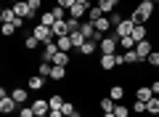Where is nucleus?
I'll use <instances>...</instances> for the list:
<instances>
[{
    "mask_svg": "<svg viewBox=\"0 0 159 117\" xmlns=\"http://www.w3.org/2000/svg\"><path fill=\"white\" fill-rule=\"evenodd\" d=\"M154 16H157V3H151V0H141V3L133 8V13H130V19L135 24H146V22H151Z\"/></svg>",
    "mask_w": 159,
    "mask_h": 117,
    "instance_id": "f257e3e1",
    "label": "nucleus"
},
{
    "mask_svg": "<svg viewBox=\"0 0 159 117\" xmlns=\"http://www.w3.org/2000/svg\"><path fill=\"white\" fill-rule=\"evenodd\" d=\"M32 35H34V37H37L43 45H48V43H53V40H56L53 29H51V27H45V24H34V27H32Z\"/></svg>",
    "mask_w": 159,
    "mask_h": 117,
    "instance_id": "f03ea898",
    "label": "nucleus"
},
{
    "mask_svg": "<svg viewBox=\"0 0 159 117\" xmlns=\"http://www.w3.org/2000/svg\"><path fill=\"white\" fill-rule=\"evenodd\" d=\"M133 29H135V22H133L130 16H125L122 22L117 24V27H114V37H117V40H119V37H130Z\"/></svg>",
    "mask_w": 159,
    "mask_h": 117,
    "instance_id": "7ed1b4c3",
    "label": "nucleus"
},
{
    "mask_svg": "<svg viewBox=\"0 0 159 117\" xmlns=\"http://www.w3.org/2000/svg\"><path fill=\"white\" fill-rule=\"evenodd\" d=\"M16 106H19V104H16V99H13L11 93H8L6 99H0V112H3L6 117H8V115H13V112H16Z\"/></svg>",
    "mask_w": 159,
    "mask_h": 117,
    "instance_id": "20e7f679",
    "label": "nucleus"
},
{
    "mask_svg": "<svg viewBox=\"0 0 159 117\" xmlns=\"http://www.w3.org/2000/svg\"><path fill=\"white\" fill-rule=\"evenodd\" d=\"M117 45H119L117 37H103L101 43H98V51H101V53H117Z\"/></svg>",
    "mask_w": 159,
    "mask_h": 117,
    "instance_id": "39448f33",
    "label": "nucleus"
},
{
    "mask_svg": "<svg viewBox=\"0 0 159 117\" xmlns=\"http://www.w3.org/2000/svg\"><path fill=\"white\" fill-rule=\"evenodd\" d=\"M135 53H138V56H141L143 61H146L148 56H151V53H154V45H151V43H148V40H141V43H135Z\"/></svg>",
    "mask_w": 159,
    "mask_h": 117,
    "instance_id": "423d86ee",
    "label": "nucleus"
},
{
    "mask_svg": "<svg viewBox=\"0 0 159 117\" xmlns=\"http://www.w3.org/2000/svg\"><path fill=\"white\" fill-rule=\"evenodd\" d=\"M32 109H34V115H48V112H51V101L48 99H34Z\"/></svg>",
    "mask_w": 159,
    "mask_h": 117,
    "instance_id": "0eeeda50",
    "label": "nucleus"
},
{
    "mask_svg": "<svg viewBox=\"0 0 159 117\" xmlns=\"http://www.w3.org/2000/svg\"><path fill=\"white\" fill-rule=\"evenodd\" d=\"M96 51H98V43H96V40H85V43H82V48H80L77 53L82 56V59H88V56H93Z\"/></svg>",
    "mask_w": 159,
    "mask_h": 117,
    "instance_id": "6e6552de",
    "label": "nucleus"
},
{
    "mask_svg": "<svg viewBox=\"0 0 159 117\" xmlns=\"http://www.w3.org/2000/svg\"><path fill=\"white\" fill-rule=\"evenodd\" d=\"M135 99H138V101H151V99H154L151 85H138V88H135Z\"/></svg>",
    "mask_w": 159,
    "mask_h": 117,
    "instance_id": "1a4fd4ad",
    "label": "nucleus"
},
{
    "mask_svg": "<svg viewBox=\"0 0 159 117\" xmlns=\"http://www.w3.org/2000/svg\"><path fill=\"white\" fill-rule=\"evenodd\" d=\"M56 53H58V45H56V40H53V43L43 45V56H40V59H43V61H53Z\"/></svg>",
    "mask_w": 159,
    "mask_h": 117,
    "instance_id": "9d476101",
    "label": "nucleus"
},
{
    "mask_svg": "<svg viewBox=\"0 0 159 117\" xmlns=\"http://www.w3.org/2000/svg\"><path fill=\"white\" fill-rule=\"evenodd\" d=\"M98 67H101L103 72L114 69V67H117V61H114V53H101V61H98Z\"/></svg>",
    "mask_w": 159,
    "mask_h": 117,
    "instance_id": "9b49d317",
    "label": "nucleus"
},
{
    "mask_svg": "<svg viewBox=\"0 0 159 117\" xmlns=\"http://www.w3.org/2000/svg\"><path fill=\"white\" fill-rule=\"evenodd\" d=\"M43 85H45V77H43V75H32V77L27 80L29 90H43Z\"/></svg>",
    "mask_w": 159,
    "mask_h": 117,
    "instance_id": "f8f14e48",
    "label": "nucleus"
},
{
    "mask_svg": "<svg viewBox=\"0 0 159 117\" xmlns=\"http://www.w3.org/2000/svg\"><path fill=\"white\" fill-rule=\"evenodd\" d=\"M135 43H141V40H148V29H146V24H135V29H133V35H130Z\"/></svg>",
    "mask_w": 159,
    "mask_h": 117,
    "instance_id": "ddd939ff",
    "label": "nucleus"
},
{
    "mask_svg": "<svg viewBox=\"0 0 159 117\" xmlns=\"http://www.w3.org/2000/svg\"><path fill=\"white\" fill-rule=\"evenodd\" d=\"M69 61H72V53H64V51H58V53L53 56V61H51V64H56V67H69Z\"/></svg>",
    "mask_w": 159,
    "mask_h": 117,
    "instance_id": "4468645a",
    "label": "nucleus"
},
{
    "mask_svg": "<svg viewBox=\"0 0 159 117\" xmlns=\"http://www.w3.org/2000/svg\"><path fill=\"white\" fill-rule=\"evenodd\" d=\"M85 16H88V8L85 6H80V3H77V6L69 8V19H80V22H82Z\"/></svg>",
    "mask_w": 159,
    "mask_h": 117,
    "instance_id": "2eb2a0df",
    "label": "nucleus"
},
{
    "mask_svg": "<svg viewBox=\"0 0 159 117\" xmlns=\"http://www.w3.org/2000/svg\"><path fill=\"white\" fill-rule=\"evenodd\" d=\"M48 80H53V83H61V80H66V67H56V64H53L51 77H48Z\"/></svg>",
    "mask_w": 159,
    "mask_h": 117,
    "instance_id": "dca6fc26",
    "label": "nucleus"
},
{
    "mask_svg": "<svg viewBox=\"0 0 159 117\" xmlns=\"http://www.w3.org/2000/svg\"><path fill=\"white\" fill-rule=\"evenodd\" d=\"M56 45H58V51H64V53H72L74 51V45H72V37H56Z\"/></svg>",
    "mask_w": 159,
    "mask_h": 117,
    "instance_id": "f3484780",
    "label": "nucleus"
},
{
    "mask_svg": "<svg viewBox=\"0 0 159 117\" xmlns=\"http://www.w3.org/2000/svg\"><path fill=\"white\" fill-rule=\"evenodd\" d=\"M27 90H29V88H13V90H11V96L16 99V104H27V101H29V93H27Z\"/></svg>",
    "mask_w": 159,
    "mask_h": 117,
    "instance_id": "a211bd4d",
    "label": "nucleus"
},
{
    "mask_svg": "<svg viewBox=\"0 0 159 117\" xmlns=\"http://www.w3.org/2000/svg\"><path fill=\"white\" fill-rule=\"evenodd\" d=\"M96 6H98V8L103 11V16H109L111 11H117V3H114V0H98Z\"/></svg>",
    "mask_w": 159,
    "mask_h": 117,
    "instance_id": "6ab92c4d",
    "label": "nucleus"
},
{
    "mask_svg": "<svg viewBox=\"0 0 159 117\" xmlns=\"http://www.w3.org/2000/svg\"><path fill=\"white\" fill-rule=\"evenodd\" d=\"M80 32L85 35V40H90L93 35H96V24H93V22H88V19H85V22H82V27H80Z\"/></svg>",
    "mask_w": 159,
    "mask_h": 117,
    "instance_id": "aec40b11",
    "label": "nucleus"
},
{
    "mask_svg": "<svg viewBox=\"0 0 159 117\" xmlns=\"http://www.w3.org/2000/svg\"><path fill=\"white\" fill-rule=\"evenodd\" d=\"M40 45H43V43H40V40H37V37H34V35H32V32H29V35H27V37H24V48H27V51H37V48H40Z\"/></svg>",
    "mask_w": 159,
    "mask_h": 117,
    "instance_id": "412c9836",
    "label": "nucleus"
},
{
    "mask_svg": "<svg viewBox=\"0 0 159 117\" xmlns=\"http://www.w3.org/2000/svg\"><path fill=\"white\" fill-rule=\"evenodd\" d=\"M69 37H72V45H74V51H80V48H82V43H85V35L80 32V29H77V32H69Z\"/></svg>",
    "mask_w": 159,
    "mask_h": 117,
    "instance_id": "4be33fe9",
    "label": "nucleus"
},
{
    "mask_svg": "<svg viewBox=\"0 0 159 117\" xmlns=\"http://www.w3.org/2000/svg\"><path fill=\"white\" fill-rule=\"evenodd\" d=\"M101 16H103V11H101V8H98V6H90V8H88V16H85V19H88V22H93V24H96L98 19H101Z\"/></svg>",
    "mask_w": 159,
    "mask_h": 117,
    "instance_id": "5701e85b",
    "label": "nucleus"
},
{
    "mask_svg": "<svg viewBox=\"0 0 159 117\" xmlns=\"http://www.w3.org/2000/svg\"><path fill=\"white\" fill-rule=\"evenodd\" d=\"M96 29H98L101 35H106L109 29H111V22H109V16H101V19H98V22H96Z\"/></svg>",
    "mask_w": 159,
    "mask_h": 117,
    "instance_id": "b1692460",
    "label": "nucleus"
},
{
    "mask_svg": "<svg viewBox=\"0 0 159 117\" xmlns=\"http://www.w3.org/2000/svg\"><path fill=\"white\" fill-rule=\"evenodd\" d=\"M98 106H101V112H114L117 101H114L111 96H106V99H101V101H98Z\"/></svg>",
    "mask_w": 159,
    "mask_h": 117,
    "instance_id": "393cba45",
    "label": "nucleus"
},
{
    "mask_svg": "<svg viewBox=\"0 0 159 117\" xmlns=\"http://www.w3.org/2000/svg\"><path fill=\"white\" fill-rule=\"evenodd\" d=\"M146 115H159V96H154L151 101H146Z\"/></svg>",
    "mask_w": 159,
    "mask_h": 117,
    "instance_id": "a878e982",
    "label": "nucleus"
},
{
    "mask_svg": "<svg viewBox=\"0 0 159 117\" xmlns=\"http://www.w3.org/2000/svg\"><path fill=\"white\" fill-rule=\"evenodd\" d=\"M109 96H111L114 101H122V96H125V85H111V88H109Z\"/></svg>",
    "mask_w": 159,
    "mask_h": 117,
    "instance_id": "bb28decb",
    "label": "nucleus"
},
{
    "mask_svg": "<svg viewBox=\"0 0 159 117\" xmlns=\"http://www.w3.org/2000/svg\"><path fill=\"white\" fill-rule=\"evenodd\" d=\"M56 22H58V19L53 16L51 11H43V13H40V24H45V27H53Z\"/></svg>",
    "mask_w": 159,
    "mask_h": 117,
    "instance_id": "cd10ccee",
    "label": "nucleus"
},
{
    "mask_svg": "<svg viewBox=\"0 0 159 117\" xmlns=\"http://www.w3.org/2000/svg\"><path fill=\"white\" fill-rule=\"evenodd\" d=\"M13 19H16V11H13V8H3V11H0V22L3 24L13 22Z\"/></svg>",
    "mask_w": 159,
    "mask_h": 117,
    "instance_id": "c85d7f7f",
    "label": "nucleus"
},
{
    "mask_svg": "<svg viewBox=\"0 0 159 117\" xmlns=\"http://www.w3.org/2000/svg\"><path fill=\"white\" fill-rule=\"evenodd\" d=\"M0 32H3V37H13L19 29H16V24H13V22H8V24H3V27H0Z\"/></svg>",
    "mask_w": 159,
    "mask_h": 117,
    "instance_id": "c756f323",
    "label": "nucleus"
},
{
    "mask_svg": "<svg viewBox=\"0 0 159 117\" xmlns=\"http://www.w3.org/2000/svg\"><path fill=\"white\" fill-rule=\"evenodd\" d=\"M141 61H143V59L135 53V48H133V51H125V64H141Z\"/></svg>",
    "mask_w": 159,
    "mask_h": 117,
    "instance_id": "7c9ffc66",
    "label": "nucleus"
},
{
    "mask_svg": "<svg viewBox=\"0 0 159 117\" xmlns=\"http://www.w3.org/2000/svg\"><path fill=\"white\" fill-rule=\"evenodd\" d=\"M51 69H53V64H51V61H40L37 75H43V77H51Z\"/></svg>",
    "mask_w": 159,
    "mask_h": 117,
    "instance_id": "2f4dec72",
    "label": "nucleus"
},
{
    "mask_svg": "<svg viewBox=\"0 0 159 117\" xmlns=\"http://www.w3.org/2000/svg\"><path fill=\"white\" fill-rule=\"evenodd\" d=\"M48 101H51V109H61L64 106V96H58V93H53Z\"/></svg>",
    "mask_w": 159,
    "mask_h": 117,
    "instance_id": "473e14b6",
    "label": "nucleus"
},
{
    "mask_svg": "<svg viewBox=\"0 0 159 117\" xmlns=\"http://www.w3.org/2000/svg\"><path fill=\"white\" fill-rule=\"evenodd\" d=\"M19 117H37L32 109V104H21V109H19Z\"/></svg>",
    "mask_w": 159,
    "mask_h": 117,
    "instance_id": "72a5a7b5",
    "label": "nucleus"
},
{
    "mask_svg": "<svg viewBox=\"0 0 159 117\" xmlns=\"http://www.w3.org/2000/svg\"><path fill=\"white\" fill-rule=\"evenodd\" d=\"M133 112H135L138 117L146 115V101H138V99H135V101H133Z\"/></svg>",
    "mask_w": 159,
    "mask_h": 117,
    "instance_id": "f704fd0d",
    "label": "nucleus"
},
{
    "mask_svg": "<svg viewBox=\"0 0 159 117\" xmlns=\"http://www.w3.org/2000/svg\"><path fill=\"white\" fill-rule=\"evenodd\" d=\"M122 19H125V13H122V11H111V13H109V22H111V27H117Z\"/></svg>",
    "mask_w": 159,
    "mask_h": 117,
    "instance_id": "c9c22d12",
    "label": "nucleus"
},
{
    "mask_svg": "<svg viewBox=\"0 0 159 117\" xmlns=\"http://www.w3.org/2000/svg\"><path fill=\"white\" fill-rule=\"evenodd\" d=\"M61 112H64V117H72V115H77V109H74V104H72V101H64Z\"/></svg>",
    "mask_w": 159,
    "mask_h": 117,
    "instance_id": "e433bc0d",
    "label": "nucleus"
},
{
    "mask_svg": "<svg viewBox=\"0 0 159 117\" xmlns=\"http://www.w3.org/2000/svg\"><path fill=\"white\" fill-rule=\"evenodd\" d=\"M114 115H117V117H130V109H127L125 104H117V106H114Z\"/></svg>",
    "mask_w": 159,
    "mask_h": 117,
    "instance_id": "4c0bfd02",
    "label": "nucleus"
},
{
    "mask_svg": "<svg viewBox=\"0 0 159 117\" xmlns=\"http://www.w3.org/2000/svg\"><path fill=\"white\" fill-rule=\"evenodd\" d=\"M119 45H122L125 51H133V48H135V40H133V37H119Z\"/></svg>",
    "mask_w": 159,
    "mask_h": 117,
    "instance_id": "58836bf2",
    "label": "nucleus"
},
{
    "mask_svg": "<svg viewBox=\"0 0 159 117\" xmlns=\"http://www.w3.org/2000/svg\"><path fill=\"white\" fill-rule=\"evenodd\" d=\"M51 13H53L56 19H66V13H69V11H66V8H61V6H53V8H51Z\"/></svg>",
    "mask_w": 159,
    "mask_h": 117,
    "instance_id": "ea45409f",
    "label": "nucleus"
},
{
    "mask_svg": "<svg viewBox=\"0 0 159 117\" xmlns=\"http://www.w3.org/2000/svg\"><path fill=\"white\" fill-rule=\"evenodd\" d=\"M29 8H32V13H43V0H27Z\"/></svg>",
    "mask_w": 159,
    "mask_h": 117,
    "instance_id": "a19ab883",
    "label": "nucleus"
},
{
    "mask_svg": "<svg viewBox=\"0 0 159 117\" xmlns=\"http://www.w3.org/2000/svg\"><path fill=\"white\" fill-rule=\"evenodd\" d=\"M56 6H61V8H72V6H77V0H56Z\"/></svg>",
    "mask_w": 159,
    "mask_h": 117,
    "instance_id": "79ce46f5",
    "label": "nucleus"
},
{
    "mask_svg": "<svg viewBox=\"0 0 159 117\" xmlns=\"http://www.w3.org/2000/svg\"><path fill=\"white\" fill-rule=\"evenodd\" d=\"M146 61H148V64H151V67H159V51H154V53H151V56H148Z\"/></svg>",
    "mask_w": 159,
    "mask_h": 117,
    "instance_id": "37998d69",
    "label": "nucleus"
},
{
    "mask_svg": "<svg viewBox=\"0 0 159 117\" xmlns=\"http://www.w3.org/2000/svg\"><path fill=\"white\" fill-rule=\"evenodd\" d=\"M151 90H154V96H159V80H154V83H151Z\"/></svg>",
    "mask_w": 159,
    "mask_h": 117,
    "instance_id": "c03bdc74",
    "label": "nucleus"
},
{
    "mask_svg": "<svg viewBox=\"0 0 159 117\" xmlns=\"http://www.w3.org/2000/svg\"><path fill=\"white\" fill-rule=\"evenodd\" d=\"M80 6H85V8H90V0H77Z\"/></svg>",
    "mask_w": 159,
    "mask_h": 117,
    "instance_id": "a18cd8bd",
    "label": "nucleus"
},
{
    "mask_svg": "<svg viewBox=\"0 0 159 117\" xmlns=\"http://www.w3.org/2000/svg\"><path fill=\"white\" fill-rule=\"evenodd\" d=\"M103 117H117V115H114V112H103Z\"/></svg>",
    "mask_w": 159,
    "mask_h": 117,
    "instance_id": "49530a36",
    "label": "nucleus"
},
{
    "mask_svg": "<svg viewBox=\"0 0 159 117\" xmlns=\"http://www.w3.org/2000/svg\"><path fill=\"white\" fill-rule=\"evenodd\" d=\"M6 3H11V6H16V3H21V0H6Z\"/></svg>",
    "mask_w": 159,
    "mask_h": 117,
    "instance_id": "de8ad7c7",
    "label": "nucleus"
},
{
    "mask_svg": "<svg viewBox=\"0 0 159 117\" xmlns=\"http://www.w3.org/2000/svg\"><path fill=\"white\" fill-rule=\"evenodd\" d=\"M114 3H117V6H119V0H114Z\"/></svg>",
    "mask_w": 159,
    "mask_h": 117,
    "instance_id": "09e8293b",
    "label": "nucleus"
},
{
    "mask_svg": "<svg viewBox=\"0 0 159 117\" xmlns=\"http://www.w3.org/2000/svg\"><path fill=\"white\" fill-rule=\"evenodd\" d=\"M151 3H159V0H151Z\"/></svg>",
    "mask_w": 159,
    "mask_h": 117,
    "instance_id": "8fccbe9b",
    "label": "nucleus"
}]
</instances>
